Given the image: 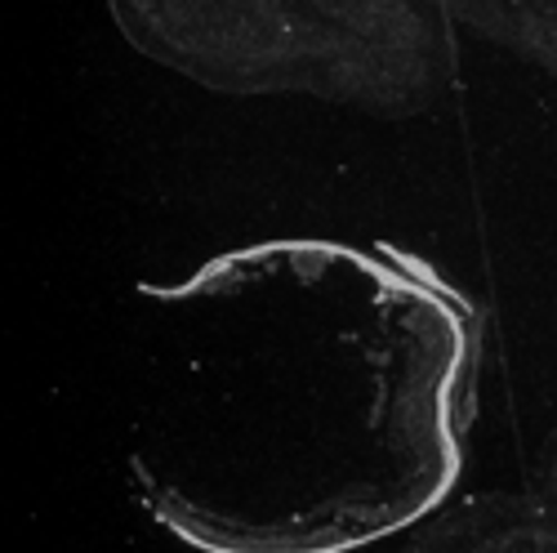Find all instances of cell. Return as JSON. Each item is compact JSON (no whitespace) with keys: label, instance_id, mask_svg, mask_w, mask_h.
<instances>
[{"label":"cell","instance_id":"6da1fadb","mask_svg":"<svg viewBox=\"0 0 557 553\" xmlns=\"http://www.w3.org/2000/svg\"><path fill=\"white\" fill-rule=\"evenodd\" d=\"M170 380L134 455L152 514L210 553H339L459 474L478 317L393 250L268 242L152 291Z\"/></svg>","mask_w":557,"mask_h":553},{"label":"cell","instance_id":"7a4b0ae2","mask_svg":"<svg viewBox=\"0 0 557 553\" xmlns=\"http://www.w3.org/2000/svg\"><path fill=\"white\" fill-rule=\"evenodd\" d=\"M152 63L219 95H304L380 116L433 108L455 72L446 0H108Z\"/></svg>","mask_w":557,"mask_h":553},{"label":"cell","instance_id":"3957f363","mask_svg":"<svg viewBox=\"0 0 557 553\" xmlns=\"http://www.w3.org/2000/svg\"><path fill=\"white\" fill-rule=\"evenodd\" d=\"M459 27L557 76V0H446Z\"/></svg>","mask_w":557,"mask_h":553}]
</instances>
